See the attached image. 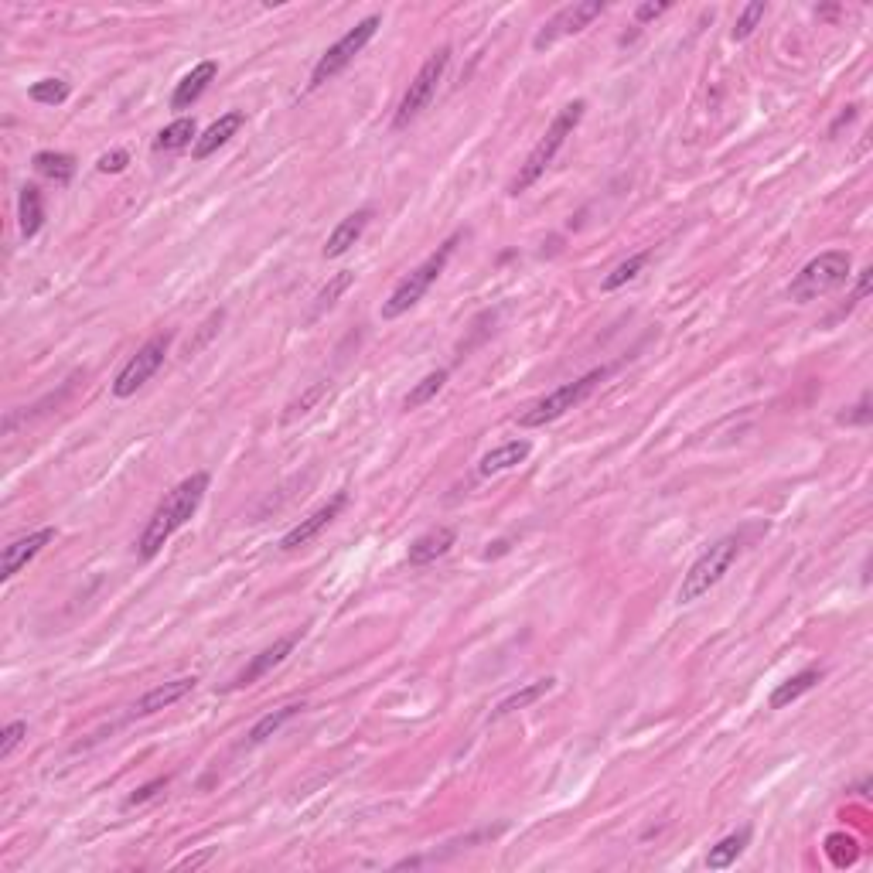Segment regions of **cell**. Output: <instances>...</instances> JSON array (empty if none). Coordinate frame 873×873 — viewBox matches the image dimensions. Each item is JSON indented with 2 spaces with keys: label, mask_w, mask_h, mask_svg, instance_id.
I'll use <instances>...</instances> for the list:
<instances>
[{
  "label": "cell",
  "mask_w": 873,
  "mask_h": 873,
  "mask_svg": "<svg viewBox=\"0 0 873 873\" xmlns=\"http://www.w3.org/2000/svg\"><path fill=\"white\" fill-rule=\"evenodd\" d=\"M127 164H130V154L127 151H110V154L99 157L96 168L103 171V174H120L123 168H127Z\"/></svg>",
  "instance_id": "obj_34"
},
{
  "label": "cell",
  "mask_w": 873,
  "mask_h": 873,
  "mask_svg": "<svg viewBox=\"0 0 873 873\" xmlns=\"http://www.w3.org/2000/svg\"><path fill=\"white\" fill-rule=\"evenodd\" d=\"M764 14H768V4H761V0H754V4H747L744 11H741V18H737V24H734V41H747L754 35V31H758V24L764 21Z\"/></svg>",
  "instance_id": "obj_30"
},
{
  "label": "cell",
  "mask_w": 873,
  "mask_h": 873,
  "mask_svg": "<svg viewBox=\"0 0 873 873\" xmlns=\"http://www.w3.org/2000/svg\"><path fill=\"white\" fill-rule=\"evenodd\" d=\"M853 120H856V106H846V113H839V116H836V123H833V127H829V137H836L839 127H846V123H853Z\"/></svg>",
  "instance_id": "obj_37"
},
{
  "label": "cell",
  "mask_w": 873,
  "mask_h": 873,
  "mask_svg": "<svg viewBox=\"0 0 873 873\" xmlns=\"http://www.w3.org/2000/svg\"><path fill=\"white\" fill-rule=\"evenodd\" d=\"M168 785V778H154L151 785H144V788H137V792H133L130 798H127V805H144L147 798H154L157 792H161V788Z\"/></svg>",
  "instance_id": "obj_35"
},
{
  "label": "cell",
  "mask_w": 873,
  "mask_h": 873,
  "mask_svg": "<svg viewBox=\"0 0 873 873\" xmlns=\"http://www.w3.org/2000/svg\"><path fill=\"white\" fill-rule=\"evenodd\" d=\"M195 686H198L195 676H181V679H171V683H164V686L147 689V693L133 703V717H154V713H161V710H168V706L181 703L188 693H195Z\"/></svg>",
  "instance_id": "obj_14"
},
{
  "label": "cell",
  "mask_w": 873,
  "mask_h": 873,
  "mask_svg": "<svg viewBox=\"0 0 873 873\" xmlns=\"http://www.w3.org/2000/svg\"><path fill=\"white\" fill-rule=\"evenodd\" d=\"M584 110H587L584 99H573V103H567L560 113L553 116L550 130H546L543 137H539V144L529 151L526 164H522L519 174H515V178H512L509 195H522V191H529L539 178H543L546 168H550V164H553V157L560 154V147L567 144V137H570L573 130H577V123L584 120Z\"/></svg>",
  "instance_id": "obj_3"
},
{
  "label": "cell",
  "mask_w": 873,
  "mask_h": 873,
  "mask_svg": "<svg viewBox=\"0 0 873 873\" xmlns=\"http://www.w3.org/2000/svg\"><path fill=\"white\" fill-rule=\"evenodd\" d=\"M669 7H672L669 0H659V4H642V7H638V11H635V21H638V24L655 21V18H662V14L669 11Z\"/></svg>",
  "instance_id": "obj_36"
},
{
  "label": "cell",
  "mask_w": 873,
  "mask_h": 873,
  "mask_svg": "<svg viewBox=\"0 0 873 873\" xmlns=\"http://www.w3.org/2000/svg\"><path fill=\"white\" fill-rule=\"evenodd\" d=\"M348 287H352V270H342V273H338V277L331 280V284L318 294V311H324V307H335V301L345 294Z\"/></svg>",
  "instance_id": "obj_31"
},
{
  "label": "cell",
  "mask_w": 873,
  "mask_h": 873,
  "mask_svg": "<svg viewBox=\"0 0 873 873\" xmlns=\"http://www.w3.org/2000/svg\"><path fill=\"white\" fill-rule=\"evenodd\" d=\"M205 492H209V475H205V471H195V475L185 478L181 485H174L171 492L164 495V502L154 509L147 529L140 532V543H137L140 560H154V556L164 550V543H168L174 532H178L191 515L198 512Z\"/></svg>",
  "instance_id": "obj_1"
},
{
  "label": "cell",
  "mask_w": 873,
  "mask_h": 873,
  "mask_svg": "<svg viewBox=\"0 0 873 873\" xmlns=\"http://www.w3.org/2000/svg\"><path fill=\"white\" fill-rule=\"evenodd\" d=\"M870 273H873V270H870V266H867V270H860V284H856L853 304H856V301H863V297H867V294H870Z\"/></svg>",
  "instance_id": "obj_38"
},
{
  "label": "cell",
  "mask_w": 873,
  "mask_h": 873,
  "mask_svg": "<svg viewBox=\"0 0 873 873\" xmlns=\"http://www.w3.org/2000/svg\"><path fill=\"white\" fill-rule=\"evenodd\" d=\"M604 14V0H577V4H567L553 14L550 21L539 28V35L532 38V48L543 52V48L556 45L560 38L567 35H580L584 28H590V21H597Z\"/></svg>",
  "instance_id": "obj_10"
},
{
  "label": "cell",
  "mask_w": 873,
  "mask_h": 873,
  "mask_svg": "<svg viewBox=\"0 0 873 873\" xmlns=\"http://www.w3.org/2000/svg\"><path fill=\"white\" fill-rule=\"evenodd\" d=\"M195 133H198L195 120H191V116H178V120L168 123V127L154 137V151H168V154L181 151V147H188L191 140H195Z\"/></svg>",
  "instance_id": "obj_25"
},
{
  "label": "cell",
  "mask_w": 873,
  "mask_h": 873,
  "mask_svg": "<svg viewBox=\"0 0 873 873\" xmlns=\"http://www.w3.org/2000/svg\"><path fill=\"white\" fill-rule=\"evenodd\" d=\"M379 24H382L379 14H369V18L359 21V24H355V28H348L345 35L338 38L335 45H331L328 52H324V55L318 58V65H314L311 82H307V86H311V89H321L324 82H331V79L338 76V72H345L348 65L355 62V55H362V48L369 45L372 38H376Z\"/></svg>",
  "instance_id": "obj_8"
},
{
  "label": "cell",
  "mask_w": 873,
  "mask_h": 873,
  "mask_svg": "<svg viewBox=\"0 0 873 873\" xmlns=\"http://www.w3.org/2000/svg\"><path fill=\"white\" fill-rule=\"evenodd\" d=\"M604 376H608V369H590L587 376L573 379V382H563L560 389H553V393H546L539 403H532L526 413L519 417V427L526 430H536V427H546V423L560 420L563 413H570L573 406H580L584 399L594 393L597 382H601Z\"/></svg>",
  "instance_id": "obj_7"
},
{
  "label": "cell",
  "mask_w": 873,
  "mask_h": 873,
  "mask_svg": "<svg viewBox=\"0 0 873 873\" xmlns=\"http://www.w3.org/2000/svg\"><path fill=\"white\" fill-rule=\"evenodd\" d=\"M301 710H304V703H287V706H280L277 713H266L263 720H256V723H253V730H249V737H246V741H249V744H263L266 737H273V734H277V730L284 727L287 720H294V717H297V713H301Z\"/></svg>",
  "instance_id": "obj_27"
},
{
  "label": "cell",
  "mask_w": 873,
  "mask_h": 873,
  "mask_svg": "<svg viewBox=\"0 0 873 873\" xmlns=\"http://www.w3.org/2000/svg\"><path fill=\"white\" fill-rule=\"evenodd\" d=\"M168 348H171V335H154L151 342L140 345L137 355H133V359L123 365L120 372H116L113 396L116 399H130L140 386H144V382H151L154 372L164 365V355H168Z\"/></svg>",
  "instance_id": "obj_9"
},
{
  "label": "cell",
  "mask_w": 873,
  "mask_h": 873,
  "mask_svg": "<svg viewBox=\"0 0 873 873\" xmlns=\"http://www.w3.org/2000/svg\"><path fill=\"white\" fill-rule=\"evenodd\" d=\"M529 440H509V444L495 447V451H488L485 457L478 461V475L481 478H492V475H502V471H512L519 468L522 461L529 457Z\"/></svg>",
  "instance_id": "obj_19"
},
{
  "label": "cell",
  "mask_w": 873,
  "mask_h": 873,
  "mask_svg": "<svg viewBox=\"0 0 873 873\" xmlns=\"http://www.w3.org/2000/svg\"><path fill=\"white\" fill-rule=\"evenodd\" d=\"M52 539H55V529L45 526L38 532H28V536L14 539V543H7L4 546V563H0V580H11L14 573H21L41 550H45L48 543H52Z\"/></svg>",
  "instance_id": "obj_13"
},
{
  "label": "cell",
  "mask_w": 873,
  "mask_h": 873,
  "mask_svg": "<svg viewBox=\"0 0 873 873\" xmlns=\"http://www.w3.org/2000/svg\"><path fill=\"white\" fill-rule=\"evenodd\" d=\"M345 505H348V495H345V492H338L335 498H331V502H324L321 509H314L311 515H307V519L297 522V526L290 529L284 539H280V550H284V553H294V550H301V546L311 543V539H318L321 532L328 529L331 522L338 519V515H342Z\"/></svg>",
  "instance_id": "obj_11"
},
{
  "label": "cell",
  "mask_w": 873,
  "mask_h": 873,
  "mask_svg": "<svg viewBox=\"0 0 873 873\" xmlns=\"http://www.w3.org/2000/svg\"><path fill=\"white\" fill-rule=\"evenodd\" d=\"M31 164H35L38 174L52 178L55 185H69L72 174H76V157L65 154V151H38L35 157H31Z\"/></svg>",
  "instance_id": "obj_23"
},
{
  "label": "cell",
  "mask_w": 873,
  "mask_h": 873,
  "mask_svg": "<svg viewBox=\"0 0 873 873\" xmlns=\"http://www.w3.org/2000/svg\"><path fill=\"white\" fill-rule=\"evenodd\" d=\"M24 737H28V723L24 720H14L4 727V734H0V758H11L14 747H18Z\"/></svg>",
  "instance_id": "obj_32"
},
{
  "label": "cell",
  "mask_w": 873,
  "mask_h": 873,
  "mask_svg": "<svg viewBox=\"0 0 873 873\" xmlns=\"http://www.w3.org/2000/svg\"><path fill=\"white\" fill-rule=\"evenodd\" d=\"M28 96L41 106H58L69 99V82L65 79H41L28 89Z\"/></svg>",
  "instance_id": "obj_29"
},
{
  "label": "cell",
  "mask_w": 873,
  "mask_h": 873,
  "mask_svg": "<svg viewBox=\"0 0 873 873\" xmlns=\"http://www.w3.org/2000/svg\"><path fill=\"white\" fill-rule=\"evenodd\" d=\"M754 532H761V529L730 532V536L717 539V543H713L710 550H703V553H700V560H696L693 567H689V570L683 573V584H679L676 601H679V604H693V601H700L703 594H710V590L723 580V573L734 567L737 556L744 553L747 536H754Z\"/></svg>",
  "instance_id": "obj_2"
},
{
  "label": "cell",
  "mask_w": 873,
  "mask_h": 873,
  "mask_svg": "<svg viewBox=\"0 0 873 873\" xmlns=\"http://www.w3.org/2000/svg\"><path fill=\"white\" fill-rule=\"evenodd\" d=\"M648 256H652V253H635V256H628L625 263H618V266H614V270L608 273V277L601 280V290H604V294H611V290H618V287L631 284V280H635L638 273L645 270Z\"/></svg>",
  "instance_id": "obj_28"
},
{
  "label": "cell",
  "mask_w": 873,
  "mask_h": 873,
  "mask_svg": "<svg viewBox=\"0 0 873 873\" xmlns=\"http://www.w3.org/2000/svg\"><path fill=\"white\" fill-rule=\"evenodd\" d=\"M870 417H873V413H870V393H863V396H860V403L853 406V413H839L836 420H839V423H846V427H867Z\"/></svg>",
  "instance_id": "obj_33"
},
{
  "label": "cell",
  "mask_w": 873,
  "mask_h": 873,
  "mask_svg": "<svg viewBox=\"0 0 873 873\" xmlns=\"http://www.w3.org/2000/svg\"><path fill=\"white\" fill-rule=\"evenodd\" d=\"M447 65H451V45H440L437 52L420 65V72L413 76L410 86H406V93H403V99H399L396 116H393V130H406L430 103H434L437 86H440V79H444Z\"/></svg>",
  "instance_id": "obj_6"
},
{
  "label": "cell",
  "mask_w": 873,
  "mask_h": 873,
  "mask_svg": "<svg viewBox=\"0 0 873 873\" xmlns=\"http://www.w3.org/2000/svg\"><path fill=\"white\" fill-rule=\"evenodd\" d=\"M243 123H246V113H239V110L222 113L219 120H215L212 127L195 140V147H191V157H195V161H205V157H212L222 144H229V140L236 137L239 130H243Z\"/></svg>",
  "instance_id": "obj_15"
},
{
  "label": "cell",
  "mask_w": 873,
  "mask_h": 873,
  "mask_svg": "<svg viewBox=\"0 0 873 873\" xmlns=\"http://www.w3.org/2000/svg\"><path fill=\"white\" fill-rule=\"evenodd\" d=\"M747 843H751V826L737 829V833L723 836L717 846H710V853H706V867L710 870H727L737 863V856H741L747 850Z\"/></svg>",
  "instance_id": "obj_22"
},
{
  "label": "cell",
  "mask_w": 873,
  "mask_h": 873,
  "mask_svg": "<svg viewBox=\"0 0 873 873\" xmlns=\"http://www.w3.org/2000/svg\"><path fill=\"white\" fill-rule=\"evenodd\" d=\"M219 76V65L212 62V58H205V62H198L195 69L188 72L185 79L174 86V96H171V106L174 110H188L191 103H198V96L209 89V82Z\"/></svg>",
  "instance_id": "obj_18"
},
{
  "label": "cell",
  "mask_w": 873,
  "mask_h": 873,
  "mask_svg": "<svg viewBox=\"0 0 873 873\" xmlns=\"http://www.w3.org/2000/svg\"><path fill=\"white\" fill-rule=\"evenodd\" d=\"M454 543H457V532L451 526H437L423 532L420 539H413L410 553H406V563H410V567H427V563L440 560L444 553H451Z\"/></svg>",
  "instance_id": "obj_17"
},
{
  "label": "cell",
  "mask_w": 873,
  "mask_h": 873,
  "mask_svg": "<svg viewBox=\"0 0 873 873\" xmlns=\"http://www.w3.org/2000/svg\"><path fill=\"white\" fill-rule=\"evenodd\" d=\"M18 219H21V236L35 239L41 226H45V202H41L38 185H24L18 195Z\"/></svg>",
  "instance_id": "obj_21"
},
{
  "label": "cell",
  "mask_w": 873,
  "mask_h": 873,
  "mask_svg": "<svg viewBox=\"0 0 873 873\" xmlns=\"http://www.w3.org/2000/svg\"><path fill=\"white\" fill-rule=\"evenodd\" d=\"M822 676H826V672H822V665H809V669L795 672L792 679H785V683H781L775 693H771L768 706H771V710H785V706H792L795 700H802V696L809 693V689H816Z\"/></svg>",
  "instance_id": "obj_20"
},
{
  "label": "cell",
  "mask_w": 873,
  "mask_h": 873,
  "mask_svg": "<svg viewBox=\"0 0 873 873\" xmlns=\"http://www.w3.org/2000/svg\"><path fill=\"white\" fill-rule=\"evenodd\" d=\"M553 686H556V679H553V676H546V679H536V683H529L526 689H519V693L505 696V700L498 703L495 710H492V720H498V717H509V713H515V710H526V706H532V703H536L539 696H546V693H550Z\"/></svg>",
  "instance_id": "obj_24"
},
{
  "label": "cell",
  "mask_w": 873,
  "mask_h": 873,
  "mask_svg": "<svg viewBox=\"0 0 873 873\" xmlns=\"http://www.w3.org/2000/svg\"><path fill=\"white\" fill-rule=\"evenodd\" d=\"M369 219H372V209H359V212L345 215V219L338 222L335 229H331L328 243H324V249H321L324 260H338V256H345L348 249H352L362 239V232H365V226H369Z\"/></svg>",
  "instance_id": "obj_16"
},
{
  "label": "cell",
  "mask_w": 873,
  "mask_h": 873,
  "mask_svg": "<svg viewBox=\"0 0 873 873\" xmlns=\"http://www.w3.org/2000/svg\"><path fill=\"white\" fill-rule=\"evenodd\" d=\"M444 382H447V369H434V372H427V376H423L417 386L410 389V393L403 396V410L406 413H413V410H420V406H427L430 399H434L440 389H444Z\"/></svg>",
  "instance_id": "obj_26"
},
{
  "label": "cell",
  "mask_w": 873,
  "mask_h": 873,
  "mask_svg": "<svg viewBox=\"0 0 873 873\" xmlns=\"http://www.w3.org/2000/svg\"><path fill=\"white\" fill-rule=\"evenodd\" d=\"M850 270H853V260L846 249H829V253L812 256V260L795 273L792 284H788V297H792L795 304L819 301V297L843 287L846 280H850Z\"/></svg>",
  "instance_id": "obj_5"
},
{
  "label": "cell",
  "mask_w": 873,
  "mask_h": 873,
  "mask_svg": "<svg viewBox=\"0 0 873 873\" xmlns=\"http://www.w3.org/2000/svg\"><path fill=\"white\" fill-rule=\"evenodd\" d=\"M457 243H461V232H454L451 239H444V243H440L434 253L427 256V260H423L420 266H413V270L406 273L403 280H399V284L393 287V294H389L386 301H382V311H379L382 321L399 318V314H406L410 307H417L423 297H427V290L437 284V277L444 273L447 260L454 256Z\"/></svg>",
  "instance_id": "obj_4"
},
{
  "label": "cell",
  "mask_w": 873,
  "mask_h": 873,
  "mask_svg": "<svg viewBox=\"0 0 873 873\" xmlns=\"http://www.w3.org/2000/svg\"><path fill=\"white\" fill-rule=\"evenodd\" d=\"M301 635H304V628H297L294 635H284V638H277V642H273L270 648H263V652L256 655V659H249V665H246V669L239 672L236 679H232V683H229V689H246V686L260 683V679L266 676V672H273V669H277L280 662L287 659L290 652H294V648H297V642H301Z\"/></svg>",
  "instance_id": "obj_12"
}]
</instances>
